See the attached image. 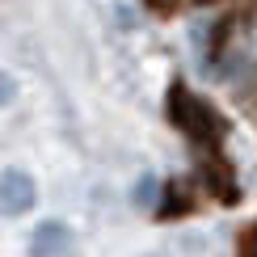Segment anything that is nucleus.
<instances>
[{
	"label": "nucleus",
	"mask_w": 257,
	"mask_h": 257,
	"mask_svg": "<svg viewBox=\"0 0 257 257\" xmlns=\"http://www.w3.org/2000/svg\"><path fill=\"white\" fill-rule=\"evenodd\" d=\"M34 202H38V186L26 169H17V165L0 169V215L17 219L26 211H34Z\"/></svg>",
	"instance_id": "f257e3e1"
},
{
	"label": "nucleus",
	"mask_w": 257,
	"mask_h": 257,
	"mask_svg": "<svg viewBox=\"0 0 257 257\" xmlns=\"http://www.w3.org/2000/svg\"><path fill=\"white\" fill-rule=\"evenodd\" d=\"M72 253V228L63 219H47L30 236V257H68Z\"/></svg>",
	"instance_id": "f03ea898"
},
{
	"label": "nucleus",
	"mask_w": 257,
	"mask_h": 257,
	"mask_svg": "<svg viewBox=\"0 0 257 257\" xmlns=\"http://www.w3.org/2000/svg\"><path fill=\"white\" fill-rule=\"evenodd\" d=\"M13 101H17V80L9 76V72H0V110L13 105Z\"/></svg>",
	"instance_id": "7ed1b4c3"
}]
</instances>
